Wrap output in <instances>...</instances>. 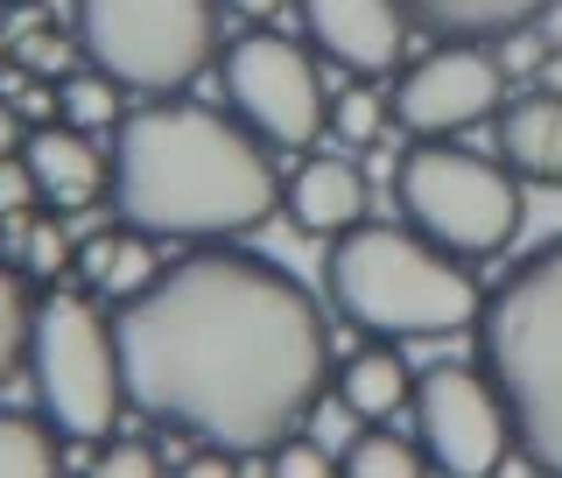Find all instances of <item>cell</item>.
I'll use <instances>...</instances> for the list:
<instances>
[{
	"instance_id": "1",
	"label": "cell",
	"mask_w": 562,
	"mask_h": 478,
	"mask_svg": "<svg viewBox=\"0 0 562 478\" xmlns=\"http://www.w3.org/2000/svg\"><path fill=\"white\" fill-rule=\"evenodd\" d=\"M127 401L198 444L268 457L324 387V316L303 281L254 254L176 260L113 316Z\"/></svg>"
},
{
	"instance_id": "2",
	"label": "cell",
	"mask_w": 562,
	"mask_h": 478,
	"mask_svg": "<svg viewBox=\"0 0 562 478\" xmlns=\"http://www.w3.org/2000/svg\"><path fill=\"white\" fill-rule=\"evenodd\" d=\"M113 204L155 240H239L274 219L281 176L239 120L148 99L113 127Z\"/></svg>"
},
{
	"instance_id": "3",
	"label": "cell",
	"mask_w": 562,
	"mask_h": 478,
	"mask_svg": "<svg viewBox=\"0 0 562 478\" xmlns=\"http://www.w3.org/2000/svg\"><path fill=\"white\" fill-rule=\"evenodd\" d=\"M324 296L345 324H359L366 338H450L479 316V275L464 268V254L401 233V225H351L330 240L324 254Z\"/></svg>"
},
{
	"instance_id": "4",
	"label": "cell",
	"mask_w": 562,
	"mask_h": 478,
	"mask_svg": "<svg viewBox=\"0 0 562 478\" xmlns=\"http://www.w3.org/2000/svg\"><path fill=\"white\" fill-rule=\"evenodd\" d=\"M479 366L499 387L520 465L562 471V240L527 254L471 316Z\"/></svg>"
},
{
	"instance_id": "5",
	"label": "cell",
	"mask_w": 562,
	"mask_h": 478,
	"mask_svg": "<svg viewBox=\"0 0 562 478\" xmlns=\"http://www.w3.org/2000/svg\"><path fill=\"white\" fill-rule=\"evenodd\" d=\"M394 198L408 211V225L422 240L450 246L464 260H485V254H506L527 219V190L520 176L499 163V155H479V148H450L443 141H415L394 169Z\"/></svg>"
},
{
	"instance_id": "6",
	"label": "cell",
	"mask_w": 562,
	"mask_h": 478,
	"mask_svg": "<svg viewBox=\"0 0 562 478\" xmlns=\"http://www.w3.org/2000/svg\"><path fill=\"white\" fill-rule=\"evenodd\" d=\"M29 380L43 415L57 422L70 444H99L120 430L127 409V374H120V345H113V316L99 310V296H70L49 289L35 303L29 331Z\"/></svg>"
},
{
	"instance_id": "7",
	"label": "cell",
	"mask_w": 562,
	"mask_h": 478,
	"mask_svg": "<svg viewBox=\"0 0 562 478\" xmlns=\"http://www.w3.org/2000/svg\"><path fill=\"white\" fill-rule=\"evenodd\" d=\"M78 49L120 92H183L218 49V0H78Z\"/></svg>"
},
{
	"instance_id": "8",
	"label": "cell",
	"mask_w": 562,
	"mask_h": 478,
	"mask_svg": "<svg viewBox=\"0 0 562 478\" xmlns=\"http://www.w3.org/2000/svg\"><path fill=\"white\" fill-rule=\"evenodd\" d=\"M218 85L233 99L239 127L260 141V148H310L316 134L330 127V99L324 78H316L310 49L295 35L274 29H246L225 43L218 57Z\"/></svg>"
},
{
	"instance_id": "9",
	"label": "cell",
	"mask_w": 562,
	"mask_h": 478,
	"mask_svg": "<svg viewBox=\"0 0 562 478\" xmlns=\"http://www.w3.org/2000/svg\"><path fill=\"white\" fill-rule=\"evenodd\" d=\"M415 436L429 471L450 478H485L506 465V444H514V422H506L499 387L485 380V366H422L415 374Z\"/></svg>"
},
{
	"instance_id": "10",
	"label": "cell",
	"mask_w": 562,
	"mask_h": 478,
	"mask_svg": "<svg viewBox=\"0 0 562 478\" xmlns=\"http://www.w3.org/2000/svg\"><path fill=\"white\" fill-rule=\"evenodd\" d=\"M499 99H506L499 49H485V43H436L429 57H415L394 78L386 113H394L415 141H443V134H464V127H479V120H492Z\"/></svg>"
},
{
	"instance_id": "11",
	"label": "cell",
	"mask_w": 562,
	"mask_h": 478,
	"mask_svg": "<svg viewBox=\"0 0 562 478\" xmlns=\"http://www.w3.org/2000/svg\"><path fill=\"white\" fill-rule=\"evenodd\" d=\"M303 35L351 78H386L408 49V8L401 0H295Z\"/></svg>"
},
{
	"instance_id": "12",
	"label": "cell",
	"mask_w": 562,
	"mask_h": 478,
	"mask_svg": "<svg viewBox=\"0 0 562 478\" xmlns=\"http://www.w3.org/2000/svg\"><path fill=\"white\" fill-rule=\"evenodd\" d=\"M22 163L49 211H92L113 190V155L92 148V134L70 127V120H35L22 134Z\"/></svg>"
},
{
	"instance_id": "13",
	"label": "cell",
	"mask_w": 562,
	"mask_h": 478,
	"mask_svg": "<svg viewBox=\"0 0 562 478\" xmlns=\"http://www.w3.org/2000/svg\"><path fill=\"white\" fill-rule=\"evenodd\" d=\"M281 211L303 240H338L366 219V176L345 155H303V169L281 190Z\"/></svg>"
},
{
	"instance_id": "14",
	"label": "cell",
	"mask_w": 562,
	"mask_h": 478,
	"mask_svg": "<svg viewBox=\"0 0 562 478\" xmlns=\"http://www.w3.org/2000/svg\"><path fill=\"white\" fill-rule=\"evenodd\" d=\"M492 148L520 184H562V92L527 85L520 99H499L492 113Z\"/></svg>"
},
{
	"instance_id": "15",
	"label": "cell",
	"mask_w": 562,
	"mask_h": 478,
	"mask_svg": "<svg viewBox=\"0 0 562 478\" xmlns=\"http://www.w3.org/2000/svg\"><path fill=\"white\" fill-rule=\"evenodd\" d=\"M78 275H85V289H92L99 303H113V310L134 303V296L162 275V260H155V233H140V225L92 233V240L78 246Z\"/></svg>"
},
{
	"instance_id": "16",
	"label": "cell",
	"mask_w": 562,
	"mask_h": 478,
	"mask_svg": "<svg viewBox=\"0 0 562 478\" xmlns=\"http://www.w3.org/2000/svg\"><path fill=\"white\" fill-rule=\"evenodd\" d=\"M415 29L443 35V43H492L506 29H527L549 0H401Z\"/></svg>"
},
{
	"instance_id": "17",
	"label": "cell",
	"mask_w": 562,
	"mask_h": 478,
	"mask_svg": "<svg viewBox=\"0 0 562 478\" xmlns=\"http://www.w3.org/2000/svg\"><path fill=\"white\" fill-rule=\"evenodd\" d=\"M338 394H345L366 422H386V415L408 409V394H415V366L401 359V345H394V338H380V345L351 352V359L338 366Z\"/></svg>"
},
{
	"instance_id": "18",
	"label": "cell",
	"mask_w": 562,
	"mask_h": 478,
	"mask_svg": "<svg viewBox=\"0 0 562 478\" xmlns=\"http://www.w3.org/2000/svg\"><path fill=\"white\" fill-rule=\"evenodd\" d=\"M64 471V430L49 415L0 409V478H49Z\"/></svg>"
},
{
	"instance_id": "19",
	"label": "cell",
	"mask_w": 562,
	"mask_h": 478,
	"mask_svg": "<svg viewBox=\"0 0 562 478\" xmlns=\"http://www.w3.org/2000/svg\"><path fill=\"white\" fill-rule=\"evenodd\" d=\"M57 120H70V127H85V134L120 127V85L105 78V70H70L57 85Z\"/></svg>"
},
{
	"instance_id": "20",
	"label": "cell",
	"mask_w": 562,
	"mask_h": 478,
	"mask_svg": "<svg viewBox=\"0 0 562 478\" xmlns=\"http://www.w3.org/2000/svg\"><path fill=\"white\" fill-rule=\"evenodd\" d=\"M338 471H359V478H415V471H429V457H422L415 444H401L394 430H359V436H351V451L338 457Z\"/></svg>"
},
{
	"instance_id": "21",
	"label": "cell",
	"mask_w": 562,
	"mask_h": 478,
	"mask_svg": "<svg viewBox=\"0 0 562 478\" xmlns=\"http://www.w3.org/2000/svg\"><path fill=\"white\" fill-rule=\"evenodd\" d=\"M29 331H35V296L14 268H0V380L29 359Z\"/></svg>"
},
{
	"instance_id": "22",
	"label": "cell",
	"mask_w": 562,
	"mask_h": 478,
	"mask_svg": "<svg viewBox=\"0 0 562 478\" xmlns=\"http://www.w3.org/2000/svg\"><path fill=\"white\" fill-rule=\"evenodd\" d=\"M303 430H310V436H316V444H324L330 457H345V451H351V436L366 430V415L351 409L338 387H330V394L316 387V394H310V409H303Z\"/></svg>"
},
{
	"instance_id": "23",
	"label": "cell",
	"mask_w": 562,
	"mask_h": 478,
	"mask_svg": "<svg viewBox=\"0 0 562 478\" xmlns=\"http://www.w3.org/2000/svg\"><path fill=\"white\" fill-rule=\"evenodd\" d=\"M14 64L35 70V78H57V70H70V57H78V29H49V22H35L14 35Z\"/></svg>"
},
{
	"instance_id": "24",
	"label": "cell",
	"mask_w": 562,
	"mask_h": 478,
	"mask_svg": "<svg viewBox=\"0 0 562 478\" xmlns=\"http://www.w3.org/2000/svg\"><path fill=\"white\" fill-rule=\"evenodd\" d=\"M380 120H394L380 92H338V105H330V127H338L351 148H366V141L380 134Z\"/></svg>"
},
{
	"instance_id": "25",
	"label": "cell",
	"mask_w": 562,
	"mask_h": 478,
	"mask_svg": "<svg viewBox=\"0 0 562 478\" xmlns=\"http://www.w3.org/2000/svg\"><path fill=\"white\" fill-rule=\"evenodd\" d=\"M162 465H169L162 451H148V444H127L120 430H113V436H99V471H127V478H134V471H162Z\"/></svg>"
},
{
	"instance_id": "26",
	"label": "cell",
	"mask_w": 562,
	"mask_h": 478,
	"mask_svg": "<svg viewBox=\"0 0 562 478\" xmlns=\"http://www.w3.org/2000/svg\"><path fill=\"white\" fill-rule=\"evenodd\" d=\"M29 204H43L35 198V176H29V163H22V148L0 163V219H22Z\"/></svg>"
},
{
	"instance_id": "27",
	"label": "cell",
	"mask_w": 562,
	"mask_h": 478,
	"mask_svg": "<svg viewBox=\"0 0 562 478\" xmlns=\"http://www.w3.org/2000/svg\"><path fill=\"white\" fill-rule=\"evenodd\" d=\"M70 260H78V246H70L57 225H35L29 233V268H43V275H64Z\"/></svg>"
},
{
	"instance_id": "28",
	"label": "cell",
	"mask_w": 562,
	"mask_h": 478,
	"mask_svg": "<svg viewBox=\"0 0 562 478\" xmlns=\"http://www.w3.org/2000/svg\"><path fill=\"white\" fill-rule=\"evenodd\" d=\"M22 134H29V127H22V113H14V99H0V163L22 148Z\"/></svg>"
},
{
	"instance_id": "29",
	"label": "cell",
	"mask_w": 562,
	"mask_h": 478,
	"mask_svg": "<svg viewBox=\"0 0 562 478\" xmlns=\"http://www.w3.org/2000/svg\"><path fill=\"white\" fill-rule=\"evenodd\" d=\"M535 35H541L549 49H562V0H549V8L535 14Z\"/></svg>"
},
{
	"instance_id": "30",
	"label": "cell",
	"mask_w": 562,
	"mask_h": 478,
	"mask_svg": "<svg viewBox=\"0 0 562 478\" xmlns=\"http://www.w3.org/2000/svg\"><path fill=\"white\" fill-rule=\"evenodd\" d=\"M535 85H541V92H562V49H549V57L535 64Z\"/></svg>"
},
{
	"instance_id": "31",
	"label": "cell",
	"mask_w": 562,
	"mask_h": 478,
	"mask_svg": "<svg viewBox=\"0 0 562 478\" xmlns=\"http://www.w3.org/2000/svg\"><path fill=\"white\" fill-rule=\"evenodd\" d=\"M225 8H233V14H246V22H268V14L281 8V0H225Z\"/></svg>"
},
{
	"instance_id": "32",
	"label": "cell",
	"mask_w": 562,
	"mask_h": 478,
	"mask_svg": "<svg viewBox=\"0 0 562 478\" xmlns=\"http://www.w3.org/2000/svg\"><path fill=\"white\" fill-rule=\"evenodd\" d=\"M0 8H35V0H0Z\"/></svg>"
},
{
	"instance_id": "33",
	"label": "cell",
	"mask_w": 562,
	"mask_h": 478,
	"mask_svg": "<svg viewBox=\"0 0 562 478\" xmlns=\"http://www.w3.org/2000/svg\"><path fill=\"white\" fill-rule=\"evenodd\" d=\"M0 49H8V29H0Z\"/></svg>"
}]
</instances>
